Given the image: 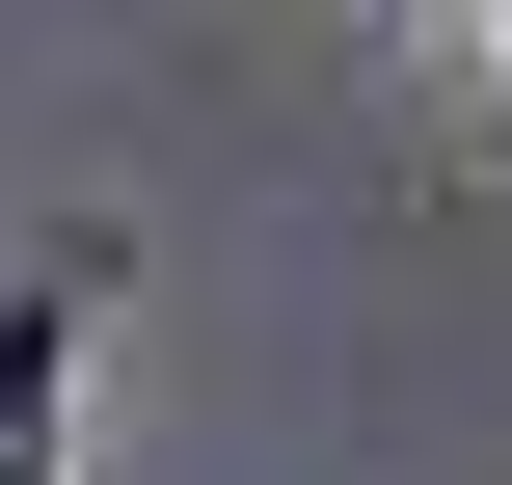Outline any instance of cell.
<instances>
[{
	"label": "cell",
	"mask_w": 512,
	"mask_h": 485,
	"mask_svg": "<svg viewBox=\"0 0 512 485\" xmlns=\"http://www.w3.org/2000/svg\"><path fill=\"white\" fill-rule=\"evenodd\" d=\"M81 351H108V243H27L0 270V485L81 459Z\"/></svg>",
	"instance_id": "6da1fadb"
},
{
	"label": "cell",
	"mask_w": 512,
	"mask_h": 485,
	"mask_svg": "<svg viewBox=\"0 0 512 485\" xmlns=\"http://www.w3.org/2000/svg\"><path fill=\"white\" fill-rule=\"evenodd\" d=\"M486 27H512V0H486Z\"/></svg>",
	"instance_id": "7a4b0ae2"
}]
</instances>
